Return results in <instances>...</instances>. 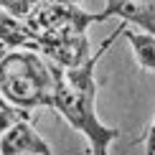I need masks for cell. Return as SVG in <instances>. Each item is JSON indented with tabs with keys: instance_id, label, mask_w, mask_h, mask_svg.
Here are the masks:
<instances>
[{
	"instance_id": "9c48e42d",
	"label": "cell",
	"mask_w": 155,
	"mask_h": 155,
	"mask_svg": "<svg viewBox=\"0 0 155 155\" xmlns=\"http://www.w3.org/2000/svg\"><path fill=\"white\" fill-rule=\"evenodd\" d=\"M0 97H3V94H0Z\"/></svg>"
},
{
	"instance_id": "ba28073f",
	"label": "cell",
	"mask_w": 155,
	"mask_h": 155,
	"mask_svg": "<svg viewBox=\"0 0 155 155\" xmlns=\"http://www.w3.org/2000/svg\"><path fill=\"white\" fill-rule=\"evenodd\" d=\"M140 143L145 145V155H155V117L153 122L145 127V132H143V137H140Z\"/></svg>"
},
{
	"instance_id": "7a4b0ae2",
	"label": "cell",
	"mask_w": 155,
	"mask_h": 155,
	"mask_svg": "<svg viewBox=\"0 0 155 155\" xmlns=\"http://www.w3.org/2000/svg\"><path fill=\"white\" fill-rule=\"evenodd\" d=\"M56 76L51 61L36 51H8L0 61V94L23 112L41 107L54 109Z\"/></svg>"
},
{
	"instance_id": "5b68a950",
	"label": "cell",
	"mask_w": 155,
	"mask_h": 155,
	"mask_svg": "<svg viewBox=\"0 0 155 155\" xmlns=\"http://www.w3.org/2000/svg\"><path fill=\"white\" fill-rule=\"evenodd\" d=\"M107 8L102 10L107 18L117 15L122 23H132L145 33L155 36V0H104Z\"/></svg>"
},
{
	"instance_id": "6da1fadb",
	"label": "cell",
	"mask_w": 155,
	"mask_h": 155,
	"mask_svg": "<svg viewBox=\"0 0 155 155\" xmlns=\"http://www.w3.org/2000/svg\"><path fill=\"white\" fill-rule=\"evenodd\" d=\"M127 23H120L117 28L109 33V38L99 43V48L89 56L81 66L76 69H61L59 64L51 61L56 76V92H54V112H59L76 132H81L89 143L92 155H109V145L120 137L117 127H107L97 114V64L102 56L114 46V41L125 33Z\"/></svg>"
},
{
	"instance_id": "52a82bcc",
	"label": "cell",
	"mask_w": 155,
	"mask_h": 155,
	"mask_svg": "<svg viewBox=\"0 0 155 155\" xmlns=\"http://www.w3.org/2000/svg\"><path fill=\"white\" fill-rule=\"evenodd\" d=\"M21 120H31V112H23V109L13 107L10 102H5L3 97H0V137Z\"/></svg>"
},
{
	"instance_id": "3957f363",
	"label": "cell",
	"mask_w": 155,
	"mask_h": 155,
	"mask_svg": "<svg viewBox=\"0 0 155 155\" xmlns=\"http://www.w3.org/2000/svg\"><path fill=\"white\" fill-rule=\"evenodd\" d=\"M104 13H89L79 5H41L25 21L31 31L41 41L43 36H61V33H87L89 25L104 23Z\"/></svg>"
},
{
	"instance_id": "8992f818",
	"label": "cell",
	"mask_w": 155,
	"mask_h": 155,
	"mask_svg": "<svg viewBox=\"0 0 155 155\" xmlns=\"http://www.w3.org/2000/svg\"><path fill=\"white\" fill-rule=\"evenodd\" d=\"M127 43H130L135 59H137L140 69H145V71H155V36L145 33V31H135V28H125Z\"/></svg>"
},
{
	"instance_id": "277c9868",
	"label": "cell",
	"mask_w": 155,
	"mask_h": 155,
	"mask_svg": "<svg viewBox=\"0 0 155 155\" xmlns=\"http://www.w3.org/2000/svg\"><path fill=\"white\" fill-rule=\"evenodd\" d=\"M0 155H51V145L38 135L31 120H21L0 137Z\"/></svg>"
}]
</instances>
